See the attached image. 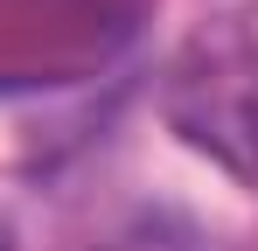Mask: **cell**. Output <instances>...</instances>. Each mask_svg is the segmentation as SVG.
<instances>
[{"label":"cell","mask_w":258,"mask_h":251,"mask_svg":"<svg viewBox=\"0 0 258 251\" xmlns=\"http://www.w3.org/2000/svg\"><path fill=\"white\" fill-rule=\"evenodd\" d=\"M168 119L188 147L258 189V7L196 28L168 77Z\"/></svg>","instance_id":"1"}]
</instances>
